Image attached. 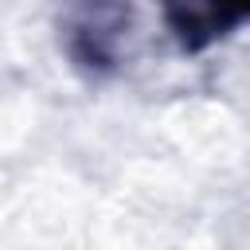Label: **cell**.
<instances>
[{
  "label": "cell",
  "instance_id": "obj_1",
  "mask_svg": "<svg viewBox=\"0 0 250 250\" xmlns=\"http://www.w3.org/2000/svg\"><path fill=\"white\" fill-rule=\"evenodd\" d=\"M250 0H164L168 31L184 51H203L227 39L246 20Z\"/></svg>",
  "mask_w": 250,
  "mask_h": 250
}]
</instances>
